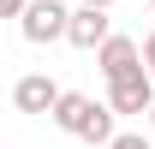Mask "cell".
I'll return each instance as SVG.
<instances>
[{
  "label": "cell",
  "mask_w": 155,
  "mask_h": 149,
  "mask_svg": "<svg viewBox=\"0 0 155 149\" xmlns=\"http://www.w3.org/2000/svg\"><path fill=\"white\" fill-rule=\"evenodd\" d=\"M60 131H72V137H84V143H114V108L107 101H96V95H84V90H60L54 113H48Z\"/></svg>",
  "instance_id": "1"
},
{
  "label": "cell",
  "mask_w": 155,
  "mask_h": 149,
  "mask_svg": "<svg viewBox=\"0 0 155 149\" xmlns=\"http://www.w3.org/2000/svg\"><path fill=\"white\" fill-rule=\"evenodd\" d=\"M66 18H72V6H60V0H30L18 18V36L30 48H48V42H66Z\"/></svg>",
  "instance_id": "2"
},
{
  "label": "cell",
  "mask_w": 155,
  "mask_h": 149,
  "mask_svg": "<svg viewBox=\"0 0 155 149\" xmlns=\"http://www.w3.org/2000/svg\"><path fill=\"white\" fill-rule=\"evenodd\" d=\"M107 108L114 113H149L155 108V78L149 72H125L107 84Z\"/></svg>",
  "instance_id": "3"
},
{
  "label": "cell",
  "mask_w": 155,
  "mask_h": 149,
  "mask_svg": "<svg viewBox=\"0 0 155 149\" xmlns=\"http://www.w3.org/2000/svg\"><path fill=\"white\" fill-rule=\"evenodd\" d=\"M54 101H60V84L48 72H24L12 84V108L18 113H54Z\"/></svg>",
  "instance_id": "4"
},
{
  "label": "cell",
  "mask_w": 155,
  "mask_h": 149,
  "mask_svg": "<svg viewBox=\"0 0 155 149\" xmlns=\"http://www.w3.org/2000/svg\"><path fill=\"white\" fill-rule=\"evenodd\" d=\"M96 66H101V78L114 84V78H125V72H143V48H137L131 36H107L96 48Z\"/></svg>",
  "instance_id": "5"
},
{
  "label": "cell",
  "mask_w": 155,
  "mask_h": 149,
  "mask_svg": "<svg viewBox=\"0 0 155 149\" xmlns=\"http://www.w3.org/2000/svg\"><path fill=\"white\" fill-rule=\"evenodd\" d=\"M107 36H114V30H107V12H90V6H78L72 18H66V42H72V48H84V54H96Z\"/></svg>",
  "instance_id": "6"
},
{
  "label": "cell",
  "mask_w": 155,
  "mask_h": 149,
  "mask_svg": "<svg viewBox=\"0 0 155 149\" xmlns=\"http://www.w3.org/2000/svg\"><path fill=\"white\" fill-rule=\"evenodd\" d=\"M107 149H155V143L143 137V131H114V143H107Z\"/></svg>",
  "instance_id": "7"
},
{
  "label": "cell",
  "mask_w": 155,
  "mask_h": 149,
  "mask_svg": "<svg viewBox=\"0 0 155 149\" xmlns=\"http://www.w3.org/2000/svg\"><path fill=\"white\" fill-rule=\"evenodd\" d=\"M137 48H143V72L155 78V30H149V36H143V42H137Z\"/></svg>",
  "instance_id": "8"
},
{
  "label": "cell",
  "mask_w": 155,
  "mask_h": 149,
  "mask_svg": "<svg viewBox=\"0 0 155 149\" xmlns=\"http://www.w3.org/2000/svg\"><path fill=\"white\" fill-rule=\"evenodd\" d=\"M24 6L30 0H0V18H24Z\"/></svg>",
  "instance_id": "9"
},
{
  "label": "cell",
  "mask_w": 155,
  "mask_h": 149,
  "mask_svg": "<svg viewBox=\"0 0 155 149\" xmlns=\"http://www.w3.org/2000/svg\"><path fill=\"white\" fill-rule=\"evenodd\" d=\"M78 6H90V12H107V6H114V0H78Z\"/></svg>",
  "instance_id": "10"
},
{
  "label": "cell",
  "mask_w": 155,
  "mask_h": 149,
  "mask_svg": "<svg viewBox=\"0 0 155 149\" xmlns=\"http://www.w3.org/2000/svg\"><path fill=\"white\" fill-rule=\"evenodd\" d=\"M143 119H149V143H155V108H149V113H143Z\"/></svg>",
  "instance_id": "11"
},
{
  "label": "cell",
  "mask_w": 155,
  "mask_h": 149,
  "mask_svg": "<svg viewBox=\"0 0 155 149\" xmlns=\"http://www.w3.org/2000/svg\"><path fill=\"white\" fill-rule=\"evenodd\" d=\"M149 18H155V0H149Z\"/></svg>",
  "instance_id": "12"
}]
</instances>
